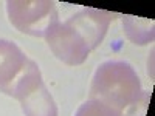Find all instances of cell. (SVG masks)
<instances>
[{
	"label": "cell",
	"mask_w": 155,
	"mask_h": 116,
	"mask_svg": "<svg viewBox=\"0 0 155 116\" xmlns=\"http://www.w3.org/2000/svg\"><path fill=\"white\" fill-rule=\"evenodd\" d=\"M144 96L141 81L130 63L106 60L96 68L90 87V99L101 101L123 111L138 104Z\"/></svg>",
	"instance_id": "cell-1"
},
{
	"label": "cell",
	"mask_w": 155,
	"mask_h": 116,
	"mask_svg": "<svg viewBox=\"0 0 155 116\" xmlns=\"http://www.w3.org/2000/svg\"><path fill=\"white\" fill-rule=\"evenodd\" d=\"M2 92L16 98L25 116H58V105L47 90L39 65L28 59L20 74Z\"/></svg>",
	"instance_id": "cell-2"
},
{
	"label": "cell",
	"mask_w": 155,
	"mask_h": 116,
	"mask_svg": "<svg viewBox=\"0 0 155 116\" xmlns=\"http://www.w3.org/2000/svg\"><path fill=\"white\" fill-rule=\"evenodd\" d=\"M8 19L20 33L44 37L58 17L54 2L48 0H9L6 2Z\"/></svg>",
	"instance_id": "cell-3"
},
{
	"label": "cell",
	"mask_w": 155,
	"mask_h": 116,
	"mask_svg": "<svg viewBox=\"0 0 155 116\" xmlns=\"http://www.w3.org/2000/svg\"><path fill=\"white\" fill-rule=\"evenodd\" d=\"M44 37L53 54L67 65H81L92 51L82 36L68 22L56 20Z\"/></svg>",
	"instance_id": "cell-4"
},
{
	"label": "cell",
	"mask_w": 155,
	"mask_h": 116,
	"mask_svg": "<svg viewBox=\"0 0 155 116\" xmlns=\"http://www.w3.org/2000/svg\"><path fill=\"white\" fill-rule=\"evenodd\" d=\"M115 19V14L109 11L95 9V8H82L73 14L67 22L82 36L90 50H95L104 39L110 22Z\"/></svg>",
	"instance_id": "cell-5"
},
{
	"label": "cell",
	"mask_w": 155,
	"mask_h": 116,
	"mask_svg": "<svg viewBox=\"0 0 155 116\" xmlns=\"http://www.w3.org/2000/svg\"><path fill=\"white\" fill-rule=\"evenodd\" d=\"M27 60L28 57L14 42L0 39V92L20 74Z\"/></svg>",
	"instance_id": "cell-6"
},
{
	"label": "cell",
	"mask_w": 155,
	"mask_h": 116,
	"mask_svg": "<svg viewBox=\"0 0 155 116\" xmlns=\"http://www.w3.org/2000/svg\"><path fill=\"white\" fill-rule=\"evenodd\" d=\"M123 28L127 39L135 45H147L153 40V20L124 16Z\"/></svg>",
	"instance_id": "cell-7"
},
{
	"label": "cell",
	"mask_w": 155,
	"mask_h": 116,
	"mask_svg": "<svg viewBox=\"0 0 155 116\" xmlns=\"http://www.w3.org/2000/svg\"><path fill=\"white\" fill-rule=\"evenodd\" d=\"M74 116H126L121 110H116L96 99H87L78 108Z\"/></svg>",
	"instance_id": "cell-8"
}]
</instances>
